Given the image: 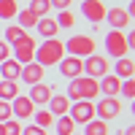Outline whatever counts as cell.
Wrapping results in <instances>:
<instances>
[{
	"label": "cell",
	"instance_id": "obj_1",
	"mask_svg": "<svg viewBox=\"0 0 135 135\" xmlns=\"http://www.w3.org/2000/svg\"><path fill=\"white\" fill-rule=\"evenodd\" d=\"M100 95V84L97 78H89V76H78L68 81V100L70 103H78V100H92Z\"/></svg>",
	"mask_w": 135,
	"mask_h": 135
},
{
	"label": "cell",
	"instance_id": "obj_2",
	"mask_svg": "<svg viewBox=\"0 0 135 135\" xmlns=\"http://www.w3.org/2000/svg\"><path fill=\"white\" fill-rule=\"evenodd\" d=\"M62 57H65V43L57 41V38H46V41L35 49V62H38L41 68H54V65H60Z\"/></svg>",
	"mask_w": 135,
	"mask_h": 135
},
{
	"label": "cell",
	"instance_id": "obj_3",
	"mask_svg": "<svg viewBox=\"0 0 135 135\" xmlns=\"http://www.w3.org/2000/svg\"><path fill=\"white\" fill-rule=\"evenodd\" d=\"M65 54L78 57V60L95 54V38L92 35H84V32H76V35H70V38L65 41Z\"/></svg>",
	"mask_w": 135,
	"mask_h": 135
},
{
	"label": "cell",
	"instance_id": "obj_4",
	"mask_svg": "<svg viewBox=\"0 0 135 135\" xmlns=\"http://www.w3.org/2000/svg\"><path fill=\"white\" fill-rule=\"evenodd\" d=\"M35 49H38V43H35V38L27 32V35H22L14 46H11V57H14L19 65H27V62L35 60Z\"/></svg>",
	"mask_w": 135,
	"mask_h": 135
},
{
	"label": "cell",
	"instance_id": "obj_5",
	"mask_svg": "<svg viewBox=\"0 0 135 135\" xmlns=\"http://www.w3.org/2000/svg\"><path fill=\"white\" fill-rule=\"evenodd\" d=\"M103 43H105L108 57H114V60L127 57V51H130V49H127V38H124V32H122V30H111V32H105Z\"/></svg>",
	"mask_w": 135,
	"mask_h": 135
},
{
	"label": "cell",
	"instance_id": "obj_6",
	"mask_svg": "<svg viewBox=\"0 0 135 135\" xmlns=\"http://www.w3.org/2000/svg\"><path fill=\"white\" fill-rule=\"evenodd\" d=\"M108 70H111L108 57H103V54H89V57H84V76H89V78H103Z\"/></svg>",
	"mask_w": 135,
	"mask_h": 135
},
{
	"label": "cell",
	"instance_id": "obj_7",
	"mask_svg": "<svg viewBox=\"0 0 135 135\" xmlns=\"http://www.w3.org/2000/svg\"><path fill=\"white\" fill-rule=\"evenodd\" d=\"M68 116L73 119V124H86V122L95 119V103H92V100H78V103H70Z\"/></svg>",
	"mask_w": 135,
	"mask_h": 135
},
{
	"label": "cell",
	"instance_id": "obj_8",
	"mask_svg": "<svg viewBox=\"0 0 135 135\" xmlns=\"http://www.w3.org/2000/svg\"><path fill=\"white\" fill-rule=\"evenodd\" d=\"M95 114H97V119H103V122L116 119V116L122 114V103H119V97H100L97 103H95Z\"/></svg>",
	"mask_w": 135,
	"mask_h": 135
},
{
	"label": "cell",
	"instance_id": "obj_9",
	"mask_svg": "<svg viewBox=\"0 0 135 135\" xmlns=\"http://www.w3.org/2000/svg\"><path fill=\"white\" fill-rule=\"evenodd\" d=\"M105 3L103 0H81V14L84 19H89L92 25H100V22H105Z\"/></svg>",
	"mask_w": 135,
	"mask_h": 135
},
{
	"label": "cell",
	"instance_id": "obj_10",
	"mask_svg": "<svg viewBox=\"0 0 135 135\" xmlns=\"http://www.w3.org/2000/svg\"><path fill=\"white\" fill-rule=\"evenodd\" d=\"M11 114H14V119L25 122V119H32L35 105H32V100H30L27 95H16L14 100H11Z\"/></svg>",
	"mask_w": 135,
	"mask_h": 135
},
{
	"label": "cell",
	"instance_id": "obj_11",
	"mask_svg": "<svg viewBox=\"0 0 135 135\" xmlns=\"http://www.w3.org/2000/svg\"><path fill=\"white\" fill-rule=\"evenodd\" d=\"M105 22H108V27H111V30H122V32H124V27H130L132 16L127 14V8L114 6V8H108V11H105Z\"/></svg>",
	"mask_w": 135,
	"mask_h": 135
},
{
	"label": "cell",
	"instance_id": "obj_12",
	"mask_svg": "<svg viewBox=\"0 0 135 135\" xmlns=\"http://www.w3.org/2000/svg\"><path fill=\"white\" fill-rule=\"evenodd\" d=\"M60 73L70 81V78H78V76H84V60H78V57H70V54H65V57L60 60Z\"/></svg>",
	"mask_w": 135,
	"mask_h": 135
},
{
	"label": "cell",
	"instance_id": "obj_13",
	"mask_svg": "<svg viewBox=\"0 0 135 135\" xmlns=\"http://www.w3.org/2000/svg\"><path fill=\"white\" fill-rule=\"evenodd\" d=\"M43 76H46V68H41L35 60H32V62H27V65H22V73H19V78H22V81H25L27 86L41 84V81H43Z\"/></svg>",
	"mask_w": 135,
	"mask_h": 135
},
{
	"label": "cell",
	"instance_id": "obj_14",
	"mask_svg": "<svg viewBox=\"0 0 135 135\" xmlns=\"http://www.w3.org/2000/svg\"><path fill=\"white\" fill-rule=\"evenodd\" d=\"M51 95H54V89H51L49 84L41 81V84H32V86H30V95H27V97L32 100V105L38 108V105H46L49 100H51Z\"/></svg>",
	"mask_w": 135,
	"mask_h": 135
},
{
	"label": "cell",
	"instance_id": "obj_15",
	"mask_svg": "<svg viewBox=\"0 0 135 135\" xmlns=\"http://www.w3.org/2000/svg\"><path fill=\"white\" fill-rule=\"evenodd\" d=\"M100 84V92H103V97H116L119 89H122V78H116L114 73H105L103 78H97Z\"/></svg>",
	"mask_w": 135,
	"mask_h": 135
},
{
	"label": "cell",
	"instance_id": "obj_16",
	"mask_svg": "<svg viewBox=\"0 0 135 135\" xmlns=\"http://www.w3.org/2000/svg\"><path fill=\"white\" fill-rule=\"evenodd\" d=\"M19 73H22V65L8 57L6 62H0V78H6V81H19Z\"/></svg>",
	"mask_w": 135,
	"mask_h": 135
},
{
	"label": "cell",
	"instance_id": "obj_17",
	"mask_svg": "<svg viewBox=\"0 0 135 135\" xmlns=\"http://www.w3.org/2000/svg\"><path fill=\"white\" fill-rule=\"evenodd\" d=\"M46 105L51 111V116H65L70 111V100H68V95H51V100Z\"/></svg>",
	"mask_w": 135,
	"mask_h": 135
},
{
	"label": "cell",
	"instance_id": "obj_18",
	"mask_svg": "<svg viewBox=\"0 0 135 135\" xmlns=\"http://www.w3.org/2000/svg\"><path fill=\"white\" fill-rule=\"evenodd\" d=\"M35 27H38V32H41V38H43V41H46V38H57V32H60L57 22H54L51 16H41Z\"/></svg>",
	"mask_w": 135,
	"mask_h": 135
},
{
	"label": "cell",
	"instance_id": "obj_19",
	"mask_svg": "<svg viewBox=\"0 0 135 135\" xmlns=\"http://www.w3.org/2000/svg\"><path fill=\"white\" fill-rule=\"evenodd\" d=\"M114 76L116 78H122V81H124V78H132L135 76V62L130 60V57H122V60H116V68H114Z\"/></svg>",
	"mask_w": 135,
	"mask_h": 135
},
{
	"label": "cell",
	"instance_id": "obj_20",
	"mask_svg": "<svg viewBox=\"0 0 135 135\" xmlns=\"http://www.w3.org/2000/svg\"><path fill=\"white\" fill-rule=\"evenodd\" d=\"M16 25H19L22 30L27 32L30 27H35V25H38V16L32 14L30 8H19V14H16Z\"/></svg>",
	"mask_w": 135,
	"mask_h": 135
},
{
	"label": "cell",
	"instance_id": "obj_21",
	"mask_svg": "<svg viewBox=\"0 0 135 135\" xmlns=\"http://www.w3.org/2000/svg\"><path fill=\"white\" fill-rule=\"evenodd\" d=\"M16 95H19V84H16V81H6V78H0V100L11 103Z\"/></svg>",
	"mask_w": 135,
	"mask_h": 135
},
{
	"label": "cell",
	"instance_id": "obj_22",
	"mask_svg": "<svg viewBox=\"0 0 135 135\" xmlns=\"http://www.w3.org/2000/svg\"><path fill=\"white\" fill-rule=\"evenodd\" d=\"M32 124H38L41 130H49L51 124H54V116H51V111L49 108H35V114H32Z\"/></svg>",
	"mask_w": 135,
	"mask_h": 135
},
{
	"label": "cell",
	"instance_id": "obj_23",
	"mask_svg": "<svg viewBox=\"0 0 135 135\" xmlns=\"http://www.w3.org/2000/svg\"><path fill=\"white\" fill-rule=\"evenodd\" d=\"M73 130H76V124H73V119L68 114L54 119V132H57V135H73Z\"/></svg>",
	"mask_w": 135,
	"mask_h": 135
},
{
	"label": "cell",
	"instance_id": "obj_24",
	"mask_svg": "<svg viewBox=\"0 0 135 135\" xmlns=\"http://www.w3.org/2000/svg\"><path fill=\"white\" fill-rule=\"evenodd\" d=\"M81 135H108V122H103V119H92V122H86Z\"/></svg>",
	"mask_w": 135,
	"mask_h": 135
},
{
	"label": "cell",
	"instance_id": "obj_25",
	"mask_svg": "<svg viewBox=\"0 0 135 135\" xmlns=\"http://www.w3.org/2000/svg\"><path fill=\"white\" fill-rule=\"evenodd\" d=\"M19 14V3L16 0H0V19H16Z\"/></svg>",
	"mask_w": 135,
	"mask_h": 135
},
{
	"label": "cell",
	"instance_id": "obj_26",
	"mask_svg": "<svg viewBox=\"0 0 135 135\" xmlns=\"http://www.w3.org/2000/svg\"><path fill=\"white\" fill-rule=\"evenodd\" d=\"M54 22H57V27L62 30V27H76V14L70 8H65V11H60L57 16H54Z\"/></svg>",
	"mask_w": 135,
	"mask_h": 135
},
{
	"label": "cell",
	"instance_id": "obj_27",
	"mask_svg": "<svg viewBox=\"0 0 135 135\" xmlns=\"http://www.w3.org/2000/svg\"><path fill=\"white\" fill-rule=\"evenodd\" d=\"M30 11H32V14H35L38 19L41 16H49V11H51V3H49V0H30V6H27Z\"/></svg>",
	"mask_w": 135,
	"mask_h": 135
},
{
	"label": "cell",
	"instance_id": "obj_28",
	"mask_svg": "<svg viewBox=\"0 0 135 135\" xmlns=\"http://www.w3.org/2000/svg\"><path fill=\"white\" fill-rule=\"evenodd\" d=\"M22 35H27V32L22 30L19 25H14V27H6V38H3V41L8 43V46H14V43H16V41H19Z\"/></svg>",
	"mask_w": 135,
	"mask_h": 135
},
{
	"label": "cell",
	"instance_id": "obj_29",
	"mask_svg": "<svg viewBox=\"0 0 135 135\" xmlns=\"http://www.w3.org/2000/svg\"><path fill=\"white\" fill-rule=\"evenodd\" d=\"M119 95H122V97H127V100H135V76H132V78H124V81H122Z\"/></svg>",
	"mask_w": 135,
	"mask_h": 135
},
{
	"label": "cell",
	"instance_id": "obj_30",
	"mask_svg": "<svg viewBox=\"0 0 135 135\" xmlns=\"http://www.w3.org/2000/svg\"><path fill=\"white\" fill-rule=\"evenodd\" d=\"M3 127H6V135H22V122L11 116L8 122H3Z\"/></svg>",
	"mask_w": 135,
	"mask_h": 135
},
{
	"label": "cell",
	"instance_id": "obj_31",
	"mask_svg": "<svg viewBox=\"0 0 135 135\" xmlns=\"http://www.w3.org/2000/svg\"><path fill=\"white\" fill-rule=\"evenodd\" d=\"M11 116V103H6V100H0V124H3V122H8Z\"/></svg>",
	"mask_w": 135,
	"mask_h": 135
},
{
	"label": "cell",
	"instance_id": "obj_32",
	"mask_svg": "<svg viewBox=\"0 0 135 135\" xmlns=\"http://www.w3.org/2000/svg\"><path fill=\"white\" fill-rule=\"evenodd\" d=\"M22 135H46V130H41L38 124H27L22 127Z\"/></svg>",
	"mask_w": 135,
	"mask_h": 135
},
{
	"label": "cell",
	"instance_id": "obj_33",
	"mask_svg": "<svg viewBox=\"0 0 135 135\" xmlns=\"http://www.w3.org/2000/svg\"><path fill=\"white\" fill-rule=\"evenodd\" d=\"M49 3H51V8L65 11V8H70V3H73V0H49Z\"/></svg>",
	"mask_w": 135,
	"mask_h": 135
},
{
	"label": "cell",
	"instance_id": "obj_34",
	"mask_svg": "<svg viewBox=\"0 0 135 135\" xmlns=\"http://www.w3.org/2000/svg\"><path fill=\"white\" fill-rule=\"evenodd\" d=\"M8 57H11V46H8L6 41H0V62H6Z\"/></svg>",
	"mask_w": 135,
	"mask_h": 135
},
{
	"label": "cell",
	"instance_id": "obj_35",
	"mask_svg": "<svg viewBox=\"0 0 135 135\" xmlns=\"http://www.w3.org/2000/svg\"><path fill=\"white\" fill-rule=\"evenodd\" d=\"M124 38H127V49H130V51H135V27H132L130 32H124Z\"/></svg>",
	"mask_w": 135,
	"mask_h": 135
},
{
	"label": "cell",
	"instance_id": "obj_36",
	"mask_svg": "<svg viewBox=\"0 0 135 135\" xmlns=\"http://www.w3.org/2000/svg\"><path fill=\"white\" fill-rule=\"evenodd\" d=\"M127 14H130V16H135V0H130V6H127Z\"/></svg>",
	"mask_w": 135,
	"mask_h": 135
},
{
	"label": "cell",
	"instance_id": "obj_37",
	"mask_svg": "<svg viewBox=\"0 0 135 135\" xmlns=\"http://www.w3.org/2000/svg\"><path fill=\"white\" fill-rule=\"evenodd\" d=\"M122 135H135V124H130V127H124V132Z\"/></svg>",
	"mask_w": 135,
	"mask_h": 135
},
{
	"label": "cell",
	"instance_id": "obj_38",
	"mask_svg": "<svg viewBox=\"0 0 135 135\" xmlns=\"http://www.w3.org/2000/svg\"><path fill=\"white\" fill-rule=\"evenodd\" d=\"M0 135H6V127H3V124H0Z\"/></svg>",
	"mask_w": 135,
	"mask_h": 135
},
{
	"label": "cell",
	"instance_id": "obj_39",
	"mask_svg": "<svg viewBox=\"0 0 135 135\" xmlns=\"http://www.w3.org/2000/svg\"><path fill=\"white\" fill-rule=\"evenodd\" d=\"M132 116H135V100H132Z\"/></svg>",
	"mask_w": 135,
	"mask_h": 135
},
{
	"label": "cell",
	"instance_id": "obj_40",
	"mask_svg": "<svg viewBox=\"0 0 135 135\" xmlns=\"http://www.w3.org/2000/svg\"><path fill=\"white\" fill-rule=\"evenodd\" d=\"M132 19H135V16H132Z\"/></svg>",
	"mask_w": 135,
	"mask_h": 135
},
{
	"label": "cell",
	"instance_id": "obj_41",
	"mask_svg": "<svg viewBox=\"0 0 135 135\" xmlns=\"http://www.w3.org/2000/svg\"><path fill=\"white\" fill-rule=\"evenodd\" d=\"M73 135H76V132H73Z\"/></svg>",
	"mask_w": 135,
	"mask_h": 135
},
{
	"label": "cell",
	"instance_id": "obj_42",
	"mask_svg": "<svg viewBox=\"0 0 135 135\" xmlns=\"http://www.w3.org/2000/svg\"><path fill=\"white\" fill-rule=\"evenodd\" d=\"M108 135H111V132H108Z\"/></svg>",
	"mask_w": 135,
	"mask_h": 135
}]
</instances>
